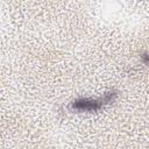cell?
Masks as SVG:
<instances>
[{
    "mask_svg": "<svg viewBox=\"0 0 149 149\" xmlns=\"http://www.w3.org/2000/svg\"><path fill=\"white\" fill-rule=\"evenodd\" d=\"M142 61H143V63L146 64V65H149V54H143L142 55Z\"/></svg>",
    "mask_w": 149,
    "mask_h": 149,
    "instance_id": "2",
    "label": "cell"
},
{
    "mask_svg": "<svg viewBox=\"0 0 149 149\" xmlns=\"http://www.w3.org/2000/svg\"><path fill=\"white\" fill-rule=\"evenodd\" d=\"M116 98L115 91H109L105 93V95L100 99H90V98H80L71 104V108L78 112H95L100 109L102 106L112 102Z\"/></svg>",
    "mask_w": 149,
    "mask_h": 149,
    "instance_id": "1",
    "label": "cell"
}]
</instances>
